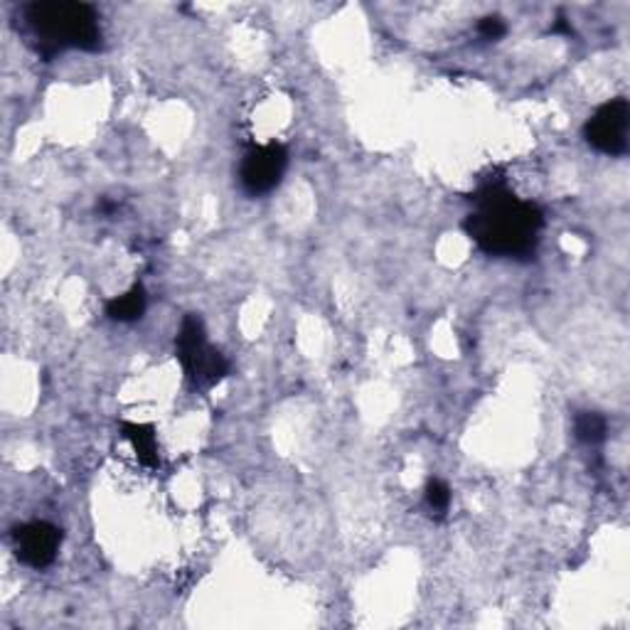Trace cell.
<instances>
[{"instance_id":"7c38bea8","label":"cell","mask_w":630,"mask_h":630,"mask_svg":"<svg viewBox=\"0 0 630 630\" xmlns=\"http://www.w3.org/2000/svg\"><path fill=\"white\" fill-rule=\"evenodd\" d=\"M552 30H554V33H569V35H572V27L566 25V18H564V15L557 18V25H554Z\"/></svg>"},{"instance_id":"3957f363","label":"cell","mask_w":630,"mask_h":630,"mask_svg":"<svg viewBox=\"0 0 630 630\" xmlns=\"http://www.w3.org/2000/svg\"><path fill=\"white\" fill-rule=\"evenodd\" d=\"M175 355L195 387H215L222 382L229 373V363L225 355L213 345H207L203 320L193 313L185 316L183 325L177 330Z\"/></svg>"},{"instance_id":"30bf717a","label":"cell","mask_w":630,"mask_h":630,"mask_svg":"<svg viewBox=\"0 0 630 630\" xmlns=\"http://www.w3.org/2000/svg\"><path fill=\"white\" fill-rule=\"evenodd\" d=\"M424 500H426V507L432 509V513H436L438 517H444L448 513V507H451V488H448L444 480L432 478L426 483Z\"/></svg>"},{"instance_id":"5b68a950","label":"cell","mask_w":630,"mask_h":630,"mask_svg":"<svg viewBox=\"0 0 630 630\" xmlns=\"http://www.w3.org/2000/svg\"><path fill=\"white\" fill-rule=\"evenodd\" d=\"M630 106L626 99H611L598 106L584 126L586 144L606 156H623L628 151Z\"/></svg>"},{"instance_id":"8fae6325","label":"cell","mask_w":630,"mask_h":630,"mask_svg":"<svg viewBox=\"0 0 630 630\" xmlns=\"http://www.w3.org/2000/svg\"><path fill=\"white\" fill-rule=\"evenodd\" d=\"M478 33L483 39H490V43H497L500 37H505L507 33V25H505V20L503 18H497V15H488L483 18L478 23Z\"/></svg>"},{"instance_id":"7a4b0ae2","label":"cell","mask_w":630,"mask_h":630,"mask_svg":"<svg viewBox=\"0 0 630 630\" xmlns=\"http://www.w3.org/2000/svg\"><path fill=\"white\" fill-rule=\"evenodd\" d=\"M27 35L33 37L37 53L55 57L62 49L96 53L102 47V27L94 5L72 0H37L20 10Z\"/></svg>"},{"instance_id":"277c9868","label":"cell","mask_w":630,"mask_h":630,"mask_svg":"<svg viewBox=\"0 0 630 630\" xmlns=\"http://www.w3.org/2000/svg\"><path fill=\"white\" fill-rule=\"evenodd\" d=\"M288 168V151L282 144H264L247 151L242 165H239V183L244 193L252 197L268 195L282 185Z\"/></svg>"},{"instance_id":"ba28073f","label":"cell","mask_w":630,"mask_h":630,"mask_svg":"<svg viewBox=\"0 0 630 630\" xmlns=\"http://www.w3.org/2000/svg\"><path fill=\"white\" fill-rule=\"evenodd\" d=\"M146 306H148L146 291H144V286L138 284L124 296L112 298V301L106 303V316L116 320V323H136V320L144 318Z\"/></svg>"},{"instance_id":"6da1fadb","label":"cell","mask_w":630,"mask_h":630,"mask_svg":"<svg viewBox=\"0 0 630 630\" xmlns=\"http://www.w3.org/2000/svg\"><path fill=\"white\" fill-rule=\"evenodd\" d=\"M463 229L480 252L500 259H529L545 227L542 209L515 197L505 185H483L473 197Z\"/></svg>"},{"instance_id":"8992f818","label":"cell","mask_w":630,"mask_h":630,"mask_svg":"<svg viewBox=\"0 0 630 630\" xmlns=\"http://www.w3.org/2000/svg\"><path fill=\"white\" fill-rule=\"evenodd\" d=\"M15 554L20 562L33 569H45L57 559L59 547H62V529L45 519L20 525L13 532Z\"/></svg>"},{"instance_id":"9c48e42d","label":"cell","mask_w":630,"mask_h":630,"mask_svg":"<svg viewBox=\"0 0 630 630\" xmlns=\"http://www.w3.org/2000/svg\"><path fill=\"white\" fill-rule=\"evenodd\" d=\"M574 436L576 442L586 446H598L606 442L608 436V422L598 412H582L574 419Z\"/></svg>"},{"instance_id":"52a82bcc","label":"cell","mask_w":630,"mask_h":630,"mask_svg":"<svg viewBox=\"0 0 630 630\" xmlns=\"http://www.w3.org/2000/svg\"><path fill=\"white\" fill-rule=\"evenodd\" d=\"M122 434L128 444L134 446V451L138 456V461L148 468H158L160 466V454H158V438H156V428L151 424H134V422H124L122 424Z\"/></svg>"}]
</instances>
